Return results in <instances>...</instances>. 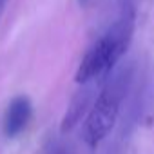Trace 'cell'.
I'll return each mask as SVG.
<instances>
[{
	"instance_id": "obj_1",
	"label": "cell",
	"mask_w": 154,
	"mask_h": 154,
	"mask_svg": "<svg viewBox=\"0 0 154 154\" xmlns=\"http://www.w3.org/2000/svg\"><path fill=\"white\" fill-rule=\"evenodd\" d=\"M136 27L134 11L123 13L84 54L74 74V82L78 85H87L93 80L109 74L122 56L127 53Z\"/></svg>"
},
{
	"instance_id": "obj_2",
	"label": "cell",
	"mask_w": 154,
	"mask_h": 154,
	"mask_svg": "<svg viewBox=\"0 0 154 154\" xmlns=\"http://www.w3.org/2000/svg\"><path fill=\"white\" fill-rule=\"evenodd\" d=\"M120 103H122V93L116 85H107L91 105L84 129H82V140L89 149H96L114 129L120 114Z\"/></svg>"
},
{
	"instance_id": "obj_3",
	"label": "cell",
	"mask_w": 154,
	"mask_h": 154,
	"mask_svg": "<svg viewBox=\"0 0 154 154\" xmlns=\"http://www.w3.org/2000/svg\"><path fill=\"white\" fill-rule=\"evenodd\" d=\"M33 116V105L27 96H15L9 105L6 107L4 120H2V131L8 138H17L26 131Z\"/></svg>"
},
{
	"instance_id": "obj_4",
	"label": "cell",
	"mask_w": 154,
	"mask_h": 154,
	"mask_svg": "<svg viewBox=\"0 0 154 154\" xmlns=\"http://www.w3.org/2000/svg\"><path fill=\"white\" fill-rule=\"evenodd\" d=\"M89 103H91V96H89L87 91L76 94V96L71 100V103H69V107H67V111H65V114H63V118H62L60 131H62V132H71L76 125H78V123L87 116V112H89V109H91Z\"/></svg>"
},
{
	"instance_id": "obj_5",
	"label": "cell",
	"mask_w": 154,
	"mask_h": 154,
	"mask_svg": "<svg viewBox=\"0 0 154 154\" xmlns=\"http://www.w3.org/2000/svg\"><path fill=\"white\" fill-rule=\"evenodd\" d=\"M9 2V0H0V15L4 13V9H6V4Z\"/></svg>"
}]
</instances>
